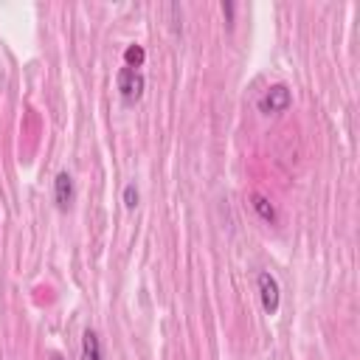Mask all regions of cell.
I'll use <instances>...</instances> for the list:
<instances>
[{
	"label": "cell",
	"instance_id": "obj_1",
	"mask_svg": "<svg viewBox=\"0 0 360 360\" xmlns=\"http://www.w3.org/2000/svg\"><path fill=\"white\" fill-rule=\"evenodd\" d=\"M115 84H118V93H121L124 104H135V101L143 96L146 79H143V73H141V70H135V68H127V65H124V68L118 70Z\"/></svg>",
	"mask_w": 360,
	"mask_h": 360
},
{
	"label": "cell",
	"instance_id": "obj_2",
	"mask_svg": "<svg viewBox=\"0 0 360 360\" xmlns=\"http://www.w3.org/2000/svg\"><path fill=\"white\" fill-rule=\"evenodd\" d=\"M292 104V93L287 84H270L264 90V96L259 98V112L270 115V112H284Z\"/></svg>",
	"mask_w": 360,
	"mask_h": 360
},
{
	"label": "cell",
	"instance_id": "obj_3",
	"mask_svg": "<svg viewBox=\"0 0 360 360\" xmlns=\"http://www.w3.org/2000/svg\"><path fill=\"white\" fill-rule=\"evenodd\" d=\"M256 287H259V298H262V307L267 315H276L278 312V304H281V292H278V281L273 273L262 270L256 276Z\"/></svg>",
	"mask_w": 360,
	"mask_h": 360
},
{
	"label": "cell",
	"instance_id": "obj_4",
	"mask_svg": "<svg viewBox=\"0 0 360 360\" xmlns=\"http://www.w3.org/2000/svg\"><path fill=\"white\" fill-rule=\"evenodd\" d=\"M53 200H56L59 211L70 208V202H73V177L68 172H59L56 180H53Z\"/></svg>",
	"mask_w": 360,
	"mask_h": 360
},
{
	"label": "cell",
	"instance_id": "obj_5",
	"mask_svg": "<svg viewBox=\"0 0 360 360\" xmlns=\"http://www.w3.org/2000/svg\"><path fill=\"white\" fill-rule=\"evenodd\" d=\"M82 360H101V340L93 329H84L82 335Z\"/></svg>",
	"mask_w": 360,
	"mask_h": 360
},
{
	"label": "cell",
	"instance_id": "obj_6",
	"mask_svg": "<svg viewBox=\"0 0 360 360\" xmlns=\"http://www.w3.org/2000/svg\"><path fill=\"white\" fill-rule=\"evenodd\" d=\"M250 205H253V211H256V214H259L264 222H270V225H273V222L278 219V217H276V208H273V202H270L264 194L253 191V194H250Z\"/></svg>",
	"mask_w": 360,
	"mask_h": 360
},
{
	"label": "cell",
	"instance_id": "obj_7",
	"mask_svg": "<svg viewBox=\"0 0 360 360\" xmlns=\"http://www.w3.org/2000/svg\"><path fill=\"white\" fill-rule=\"evenodd\" d=\"M143 59H146V51L141 48V45H127V51H124V62H127V68H141L143 65Z\"/></svg>",
	"mask_w": 360,
	"mask_h": 360
},
{
	"label": "cell",
	"instance_id": "obj_8",
	"mask_svg": "<svg viewBox=\"0 0 360 360\" xmlns=\"http://www.w3.org/2000/svg\"><path fill=\"white\" fill-rule=\"evenodd\" d=\"M124 205H127L129 211L138 205V188H135V183H127V186H124Z\"/></svg>",
	"mask_w": 360,
	"mask_h": 360
},
{
	"label": "cell",
	"instance_id": "obj_9",
	"mask_svg": "<svg viewBox=\"0 0 360 360\" xmlns=\"http://www.w3.org/2000/svg\"><path fill=\"white\" fill-rule=\"evenodd\" d=\"M233 11H236V6H233L231 0H225V3H222V14H225V22H228V25H233Z\"/></svg>",
	"mask_w": 360,
	"mask_h": 360
},
{
	"label": "cell",
	"instance_id": "obj_10",
	"mask_svg": "<svg viewBox=\"0 0 360 360\" xmlns=\"http://www.w3.org/2000/svg\"><path fill=\"white\" fill-rule=\"evenodd\" d=\"M51 360H62V357H59V354H53V357H51Z\"/></svg>",
	"mask_w": 360,
	"mask_h": 360
}]
</instances>
